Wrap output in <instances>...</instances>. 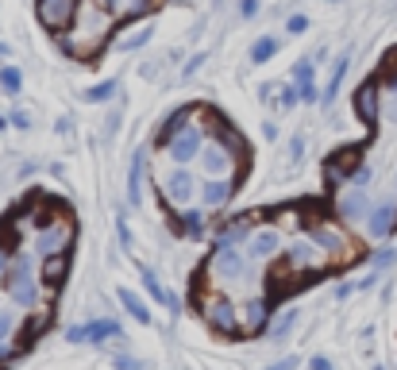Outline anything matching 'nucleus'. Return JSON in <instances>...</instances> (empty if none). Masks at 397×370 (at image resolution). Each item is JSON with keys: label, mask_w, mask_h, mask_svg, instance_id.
Listing matches in <instances>:
<instances>
[{"label": "nucleus", "mask_w": 397, "mask_h": 370, "mask_svg": "<svg viewBox=\"0 0 397 370\" xmlns=\"http://www.w3.org/2000/svg\"><path fill=\"white\" fill-rule=\"evenodd\" d=\"M297 97L305 100V105H312V100L320 97V93H316V81H305V85H297Z\"/></svg>", "instance_id": "33"}, {"label": "nucleus", "mask_w": 397, "mask_h": 370, "mask_svg": "<svg viewBox=\"0 0 397 370\" xmlns=\"http://www.w3.org/2000/svg\"><path fill=\"white\" fill-rule=\"evenodd\" d=\"M355 112L367 120V124H374V120H378V89L374 85H363L355 93Z\"/></svg>", "instance_id": "15"}, {"label": "nucleus", "mask_w": 397, "mask_h": 370, "mask_svg": "<svg viewBox=\"0 0 397 370\" xmlns=\"http://www.w3.org/2000/svg\"><path fill=\"white\" fill-rule=\"evenodd\" d=\"M339 216H343V220H358V216H367V189H363V185H355L351 193L339 197Z\"/></svg>", "instance_id": "14"}, {"label": "nucleus", "mask_w": 397, "mask_h": 370, "mask_svg": "<svg viewBox=\"0 0 397 370\" xmlns=\"http://www.w3.org/2000/svg\"><path fill=\"white\" fill-rule=\"evenodd\" d=\"M290 155H293V162H297V158L305 155V139H301V135H293V143H290Z\"/></svg>", "instance_id": "39"}, {"label": "nucleus", "mask_w": 397, "mask_h": 370, "mask_svg": "<svg viewBox=\"0 0 397 370\" xmlns=\"http://www.w3.org/2000/svg\"><path fill=\"white\" fill-rule=\"evenodd\" d=\"M343 78H347V58H336V66H332V78H328V89H324V105H332L339 93V85H343Z\"/></svg>", "instance_id": "20"}, {"label": "nucleus", "mask_w": 397, "mask_h": 370, "mask_svg": "<svg viewBox=\"0 0 397 370\" xmlns=\"http://www.w3.org/2000/svg\"><path fill=\"white\" fill-rule=\"evenodd\" d=\"M100 4H105V8H116V0H100Z\"/></svg>", "instance_id": "47"}, {"label": "nucleus", "mask_w": 397, "mask_h": 370, "mask_svg": "<svg viewBox=\"0 0 397 370\" xmlns=\"http://www.w3.org/2000/svg\"><path fill=\"white\" fill-rule=\"evenodd\" d=\"M120 301H124V309L131 312V316H136L139 324H151V309L143 305V297H136L131 290H120Z\"/></svg>", "instance_id": "19"}, {"label": "nucleus", "mask_w": 397, "mask_h": 370, "mask_svg": "<svg viewBox=\"0 0 397 370\" xmlns=\"http://www.w3.org/2000/svg\"><path fill=\"white\" fill-rule=\"evenodd\" d=\"M208 270L220 274L224 282H239L243 270H247V263H243V254L235 251V247H216L213 259H208Z\"/></svg>", "instance_id": "6"}, {"label": "nucleus", "mask_w": 397, "mask_h": 370, "mask_svg": "<svg viewBox=\"0 0 397 370\" xmlns=\"http://www.w3.org/2000/svg\"><path fill=\"white\" fill-rule=\"evenodd\" d=\"M116 370H147V367H143L139 359H127V355H120V359H116Z\"/></svg>", "instance_id": "35"}, {"label": "nucleus", "mask_w": 397, "mask_h": 370, "mask_svg": "<svg viewBox=\"0 0 397 370\" xmlns=\"http://www.w3.org/2000/svg\"><path fill=\"white\" fill-rule=\"evenodd\" d=\"M85 336H89V328H81V324H78V328H69V331H66V340H69V343H81Z\"/></svg>", "instance_id": "40"}, {"label": "nucleus", "mask_w": 397, "mask_h": 370, "mask_svg": "<svg viewBox=\"0 0 397 370\" xmlns=\"http://www.w3.org/2000/svg\"><path fill=\"white\" fill-rule=\"evenodd\" d=\"M286 266H290V270H320V266H324V254H320V247L312 243V239H293V243L286 247Z\"/></svg>", "instance_id": "4"}, {"label": "nucleus", "mask_w": 397, "mask_h": 370, "mask_svg": "<svg viewBox=\"0 0 397 370\" xmlns=\"http://www.w3.org/2000/svg\"><path fill=\"white\" fill-rule=\"evenodd\" d=\"M293 78H297V85H305V81H316V62H301L297 69H293Z\"/></svg>", "instance_id": "32"}, {"label": "nucleus", "mask_w": 397, "mask_h": 370, "mask_svg": "<svg viewBox=\"0 0 397 370\" xmlns=\"http://www.w3.org/2000/svg\"><path fill=\"white\" fill-rule=\"evenodd\" d=\"M201 62H204V54H197L193 62H185V78H189V74H197V69H201Z\"/></svg>", "instance_id": "41"}, {"label": "nucleus", "mask_w": 397, "mask_h": 370, "mask_svg": "<svg viewBox=\"0 0 397 370\" xmlns=\"http://www.w3.org/2000/svg\"><path fill=\"white\" fill-rule=\"evenodd\" d=\"M216 4H220V0H216Z\"/></svg>", "instance_id": "49"}, {"label": "nucleus", "mask_w": 397, "mask_h": 370, "mask_svg": "<svg viewBox=\"0 0 397 370\" xmlns=\"http://www.w3.org/2000/svg\"><path fill=\"white\" fill-rule=\"evenodd\" d=\"M39 8V20H43V28H50V31H62L74 16H78V0H39L35 4Z\"/></svg>", "instance_id": "5"}, {"label": "nucleus", "mask_w": 397, "mask_h": 370, "mask_svg": "<svg viewBox=\"0 0 397 370\" xmlns=\"http://www.w3.org/2000/svg\"><path fill=\"white\" fill-rule=\"evenodd\" d=\"M309 367H312V370H332V362H328V359H324V355H316V359H312V362H309Z\"/></svg>", "instance_id": "42"}, {"label": "nucleus", "mask_w": 397, "mask_h": 370, "mask_svg": "<svg viewBox=\"0 0 397 370\" xmlns=\"http://www.w3.org/2000/svg\"><path fill=\"white\" fill-rule=\"evenodd\" d=\"M151 23H143V28L136 31V35H124V39H120V50H139V47H147V43H151Z\"/></svg>", "instance_id": "23"}, {"label": "nucleus", "mask_w": 397, "mask_h": 370, "mask_svg": "<svg viewBox=\"0 0 397 370\" xmlns=\"http://www.w3.org/2000/svg\"><path fill=\"white\" fill-rule=\"evenodd\" d=\"M43 278H47L50 285H58L62 278H66V254H50L47 263H43Z\"/></svg>", "instance_id": "21"}, {"label": "nucleus", "mask_w": 397, "mask_h": 370, "mask_svg": "<svg viewBox=\"0 0 397 370\" xmlns=\"http://www.w3.org/2000/svg\"><path fill=\"white\" fill-rule=\"evenodd\" d=\"M0 54H4V58H8V54H12V50H8V43H0Z\"/></svg>", "instance_id": "46"}, {"label": "nucleus", "mask_w": 397, "mask_h": 370, "mask_svg": "<svg viewBox=\"0 0 397 370\" xmlns=\"http://www.w3.org/2000/svg\"><path fill=\"white\" fill-rule=\"evenodd\" d=\"M166 146H170V158H174L178 166H189L193 158H201V151H204V131L197 124H189L166 139Z\"/></svg>", "instance_id": "3"}, {"label": "nucleus", "mask_w": 397, "mask_h": 370, "mask_svg": "<svg viewBox=\"0 0 397 370\" xmlns=\"http://www.w3.org/2000/svg\"><path fill=\"white\" fill-rule=\"evenodd\" d=\"M182 228H185V232H189V235L197 239V235L204 232V216L197 213V208H185V213H182Z\"/></svg>", "instance_id": "25"}, {"label": "nucleus", "mask_w": 397, "mask_h": 370, "mask_svg": "<svg viewBox=\"0 0 397 370\" xmlns=\"http://www.w3.org/2000/svg\"><path fill=\"white\" fill-rule=\"evenodd\" d=\"M116 97V81H100V85H93L85 93V100H93V105H105V100Z\"/></svg>", "instance_id": "24"}, {"label": "nucleus", "mask_w": 397, "mask_h": 370, "mask_svg": "<svg viewBox=\"0 0 397 370\" xmlns=\"http://www.w3.org/2000/svg\"><path fill=\"white\" fill-rule=\"evenodd\" d=\"M69 235H74L69 220H66V224H50V228H43V232H39V239H35V251H39L43 259H50V254H66Z\"/></svg>", "instance_id": "7"}, {"label": "nucleus", "mask_w": 397, "mask_h": 370, "mask_svg": "<svg viewBox=\"0 0 397 370\" xmlns=\"http://www.w3.org/2000/svg\"><path fill=\"white\" fill-rule=\"evenodd\" d=\"M0 131H4V116H0Z\"/></svg>", "instance_id": "48"}, {"label": "nucleus", "mask_w": 397, "mask_h": 370, "mask_svg": "<svg viewBox=\"0 0 397 370\" xmlns=\"http://www.w3.org/2000/svg\"><path fill=\"white\" fill-rule=\"evenodd\" d=\"M143 285H147V293H151L158 305H166V309H178V297H170V293L162 290V282H158L155 270H143Z\"/></svg>", "instance_id": "18"}, {"label": "nucleus", "mask_w": 397, "mask_h": 370, "mask_svg": "<svg viewBox=\"0 0 397 370\" xmlns=\"http://www.w3.org/2000/svg\"><path fill=\"white\" fill-rule=\"evenodd\" d=\"M213 143L224 146V151H232L235 158L243 155V135H239V131H232V127H224V124L213 127Z\"/></svg>", "instance_id": "17"}, {"label": "nucleus", "mask_w": 397, "mask_h": 370, "mask_svg": "<svg viewBox=\"0 0 397 370\" xmlns=\"http://www.w3.org/2000/svg\"><path fill=\"white\" fill-rule=\"evenodd\" d=\"M147 8H151V0H131V4H127V16H143Z\"/></svg>", "instance_id": "38"}, {"label": "nucleus", "mask_w": 397, "mask_h": 370, "mask_svg": "<svg viewBox=\"0 0 397 370\" xmlns=\"http://www.w3.org/2000/svg\"><path fill=\"white\" fill-rule=\"evenodd\" d=\"M4 290H8V297L16 305H35L39 285H35V274H31V259H28V254H16V259H12L8 274H4Z\"/></svg>", "instance_id": "1"}, {"label": "nucleus", "mask_w": 397, "mask_h": 370, "mask_svg": "<svg viewBox=\"0 0 397 370\" xmlns=\"http://www.w3.org/2000/svg\"><path fill=\"white\" fill-rule=\"evenodd\" d=\"M243 320H247V328H251V331H259L262 324H266V301H262V297L247 301V316H243Z\"/></svg>", "instance_id": "22"}, {"label": "nucleus", "mask_w": 397, "mask_h": 370, "mask_svg": "<svg viewBox=\"0 0 397 370\" xmlns=\"http://www.w3.org/2000/svg\"><path fill=\"white\" fill-rule=\"evenodd\" d=\"M189 124H193V108H178L174 116L166 120V131L174 135V131H182V127H189Z\"/></svg>", "instance_id": "27"}, {"label": "nucleus", "mask_w": 397, "mask_h": 370, "mask_svg": "<svg viewBox=\"0 0 397 370\" xmlns=\"http://www.w3.org/2000/svg\"><path fill=\"white\" fill-rule=\"evenodd\" d=\"M8 266H12V259L4 251H0V278H4V274H8Z\"/></svg>", "instance_id": "45"}, {"label": "nucleus", "mask_w": 397, "mask_h": 370, "mask_svg": "<svg viewBox=\"0 0 397 370\" xmlns=\"http://www.w3.org/2000/svg\"><path fill=\"white\" fill-rule=\"evenodd\" d=\"M16 328H20V316H16L12 309H0V340H12Z\"/></svg>", "instance_id": "26"}, {"label": "nucleus", "mask_w": 397, "mask_h": 370, "mask_svg": "<svg viewBox=\"0 0 397 370\" xmlns=\"http://www.w3.org/2000/svg\"><path fill=\"white\" fill-rule=\"evenodd\" d=\"M0 89H4V93H20V69L16 66L0 69Z\"/></svg>", "instance_id": "29"}, {"label": "nucleus", "mask_w": 397, "mask_h": 370, "mask_svg": "<svg viewBox=\"0 0 397 370\" xmlns=\"http://www.w3.org/2000/svg\"><path fill=\"white\" fill-rule=\"evenodd\" d=\"M259 8H262L259 0H243V4H239V12L247 16V20H251V16H259Z\"/></svg>", "instance_id": "37"}, {"label": "nucleus", "mask_w": 397, "mask_h": 370, "mask_svg": "<svg viewBox=\"0 0 397 370\" xmlns=\"http://www.w3.org/2000/svg\"><path fill=\"white\" fill-rule=\"evenodd\" d=\"M143 155L147 151H136V155H131V174H127V201H131V205H139V197H143Z\"/></svg>", "instance_id": "16"}, {"label": "nucleus", "mask_w": 397, "mask_h": 370, "mask_svg": "<svg viewBox=\"0 0 397 370\" xmlns=\"http://www.w3.org/2000/svg\"><path fill=\"white\" fill-rule=\"evenodd\" d=\"M389 263H394V251H382V254L374 259V266H389Z\"/></svg>", "instance_id": "43"}, {"label": "nucleus", "mask_w": 397, "mask_h": 370, "mask_svg": "<svg viewBox=\"0 0 397 370\" xmlns=\"http://www.w3.org/2000/svg\"><path fill=\"white\" fill-rule=\"evenodd\" d=\"M397 224V208L394 205H378L374 213H367V232L374 235V239H382V235H389Z\"/></svg>", "instance_id": "13"}, {"label": "nucleus", "mask_w": 397, "mask_h": 370, "mask_svg": "<svg viewBox=\"0 0 397 370\" xmlns=\"http://www.w3.org/2000/svg\"><path fill=\"white\" fill-rule=\"evenodd\" d=\"M374 370H378V367H374Z\"/></svg>", "instance_id": "50"}, {"label": "nucleus", "mask_w": 397, "mask_h": 370, "mask_svg": "<svg viewBox=\"0 0 397 370\" xmlns=\"http://www.w3.org/2000/svg\"><path fill=\"white\" fill-rule=\"evenodd\" d=\"M232 177H208V182L201 185V201L204 208H224L228 201H232Z\"/></svg>", "instance_id": "11"}, {"label": "nucleus", "mask_w": 397, "mask_h": 370, "mask_svg": "<svg viewBox=\"0 0 397 370\" xmlns=\"http://www.w3.org/2000/svg\"><path fill=\"white\" fill-rule=\"evenodd\" d=\"M116 320H97V324H89V340H108V336H116Z\"/></svg>", "instance_id": "30"}, {"label": "nucleus", "mask_w": 397, "mask_h": 370, "mask_svg": "<svg viewBox=\"0 0 397 370\" xmlns=\"http://www.w3.org/2000/svg\"><path fill=\"white\" fill-rule=\"evenodd\" d=\"M201 193V185H197V177L189 174V166H178L174 174H166L162 182V201L174 208H189V201Z\"/></svg>", "instance_id": "2"}, {"label": "nucleus", "mask_w": 397, "mask_h": 370, "mask_svg": "<svg viewBox=\"0 0 397 370\" xmlns=\"http://www.w3.org/2000/svg\"><path fill=\"white\" fill-rule=\"evenodd\" d=\"M204 316H208V324H213L216 331H224V336H235V331H239L232 301H208L204 305Z\"/></svg>", "instance_id": "10"}, {"label": "nucleus", "mask_w": 397, "mask_h": 370, "mask_svg": "<svg viewBox=\"0 0 397 370\" xmlns=\"http://www.w3.org/2000/svg\"><path fill=\"white\" fill-rule=\"evenodd\" d=\"M274 50H278V43H274V39H259V43L251 47V62H266Z\"/></svg>", "instance_id": "31"}, {"label": "nucleus", "mask_w": 397, "mask_h": 370, "mask_svg": "<svg viewBox=\"0 0 397 370\" xmlns=\"http://www.w3.org/2000/svg\"><path fill=\"white\" fill-rule=\"evenodd\" d=\"M305 28H309V20H305V16H293V20L286 23V31H290V35H301Z\"/></svg>", "instance_id": "36"}, {"label": "nucleus", "mask_w": 397, "mask_h": 370, "mask_svg": "<svg viewBox=\"0 0 397 370\" xmlns=\"http://www.w3.org/2000/svg\"><path fill=\"white\" fill-rule=\"evenodd\" d=\"M293 367H297V359H281V362H274L270 370H293Z\"/></svg>", "instance_id": "44"}, {"label": "nucleus", "mask_w": 397, "mask_h": 370, "mask_svg": "<svg viewBox=\"0 0 397 370\" xmlns=\"http://www.w3.org/2000/svg\"><path fill=\"white\" fill-rule=\"evenodd\" d=\"M201 170L208 177H235V155L224 151V146H204L201 151Z\"/></svg>", "instance_id": "8"}, {"label": "nucleus", "mask_w": 397, "mask_h": 370, "mask_svg": "<svg viewBox=\"0 0 397 370\" xmlns=\"http://www.w3.org/2000/svg\"><path fill=\"white\" fill-rule=\"evenodd\" d=\"M278 247H281V235L274 232V228H259V232H251V239H247V259H251V263H266V259H274Z\"/></svg>", "instance_id": "9"}, {"label": "nucleus", "mask_w": 397, "mask_h": 370, "mask_svg": "<svg viewBox=\"0 0 397 370\" xmlns=\"http://www.w3.org/2000/svg\"><path fill=\"white\" fill-rule=\"evenodd\" d=\"M293 320H297V309H286V312H281L278 320L270 324V331H274V340H281V336H286V331L293 328Z\"/></svg>", "instance_id": "28"}, {"label": "nucleus", "mask_w": 397, "mask_h": 370, "mask_svg": "<svg viewBox=\"0 0 397 370\" xmlns=\"http://www.w3.org/2000/svg\"><path fill=\"white\" fill-rule=\"evenodd\" d=\"M309 239L320 247L324 254H347V239H343V232H336V228H312L309 232Z\"/></svg>", "instance_id": "12"}, {"label": "nucleus", "mask_w": 397, "mask_h": 370, "mask_svg": "<svg viewBox=\"0 0 397 370\" xmlns=\"http://www.w3.org/2000/svg\"><path fill=\"white\" fill-rule=\"evenodd\" d=\"M297 89H293V85H286V89H281V108H293V105H297Z\"/></svg>", "instance_id": "34"}]
</instances>
